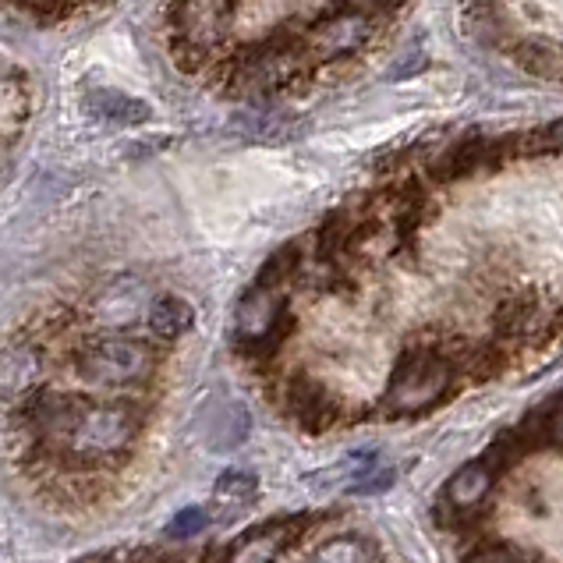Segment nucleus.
<instances>
[{
    "mask_svg": "<svg viewBox=\"0 0 563 563\" xmlns=\"http://www.w3.org/2000/svg\"><path fill=\"white\" fill-rule=\"evenodd\" d=\"M450 373H454V365H450V358L443 355L440 347L415 344L394 365V379H390V390H386V405H390V411H397V415L422 411V408L432 405V400H440L446 394Z\"/></svg>",
    "mask_w": 563,
    "mask_h": 563,
    "instance_id": "nucleus-1",
    "label": "nucleus"
},
{
    "mask_svg": "<svg viewBox=\"0 0 563 563\" xmlns=\"http://www.w3.org/2000/svg\"><path fill=\"white\" fill-rule=\"evenodd\" d=\"M86 376L110 386H139L150 383L156 373V351L135 336H107L86 347L82 355Z\"/></svg>",
    "mask_w": 563,
    "mask_h": 563,
    "instance_id": "nucleus-2",
    "label": "nucleus"
},
{
    "mask_svg": "<svg viewBox=\"0 0 563 563\" xmlns=\"http://www.w3.org/2000/svg\"><path fill=\"white\" fill-rule=\"evenodd\" d=\"M309 525H312L309 514H291V518L266 521L241 536L228 550V556H223V563H277L305 532H309Z\"/></svg>",
    "mask_w": 563,
    "mask_h": 563,
    "instance_id": "nucleus-3",
    "label": "nucleus"
},
{
    "mask_svg": "<svg viewBox=\"0 0 563 563\" xmlns=\"http://www.w3.org/2000/svg\"><path fill=\"white\" fill-rule=\"evenodd\" d=\"M287 411H291L309 432H323L336 418V400L330 397V390L319 379L298 376V379H291V386H287Z\"/></svg>",
    "mask_w": 563,
    "mask_h": 563,
    "instance_id": "nucleus-4",
    "label": "nucleus"
},
{
    "mask_svg": "<svg viewBox=\"0 0 563 563\" xmlns=\"http://www.w3.org/2000/svg\"><path fill=\"white\" fill-rule=\"evenodd\" d=\"M40 379V355L29 344H11L0 351V397H22Z\"/></svg>",
    "mask_w": 563,
    "mask_h": 563,
    "instance_id": "nucleus-5",
    "label": "nucleus"
},
{
    "mask_svg": "<svg viewBox=\"0 0 563 563\" xmlns=\"http://www.w3.org/2000/svg\"><path fill=\"white\" fill-rule=\"evenodd\" d=\"M146 323H150V333L156 336V341L170 344V341H181V336L196 327V309H191V305L178 295H164L150 305Z\"/></svg>",
    "mask_w": 563,
    "mask_h": 563,
    "instance_id": "nucleus-6",
    "label": "nucleus"
},
{
    "mask_svg": "<svg viewBox=\"0 0 563 563\" xmlns=\"http://www.w3.org/2000/svg\"><path fill=\"white\" fill-rule=\"evenodd\" d=\"M86 107L92 110L96 118L103 121H114V124H142L150 121V107L142 100H132V96L114 92V89H103V92H92Z\"/></svg>",
    "mask_w": 563,
    "mask_h": 563,
    "instance_id": "nucleus-7",
    "label": "nucleus"
},
{
    "mask_svg": "<svg viewBox=\"0 0 563 563\" xmlns=\"http://www.w3.org/2000/svg\"><path fill=\"white\" fill-rule=\"evenodd\" d=\"M489 482H493V472L482 461L464 464V468L454 478H450V489H446L450 504H454V507H475V504H482V496L489 493Z\"/></svg>",
    "mask_w": 563,
    "mask_h": 563,
    "instance_id": "nucleus-8",
    "label": "nucleus"
},
{
    "mask_svg": "<svg viewBox=\"0 0 563 563\" xmlns=\"http://www.w3.org/2000/svg\"><path fill=\"white\" fill-rule=\"evenodd\" d=\"M260 493V482H255L252 472H228L217 478V489H213V507L217 510H228V518L234 510L249 507Z\"/></svg>",
    "mask_w": 563,
    "mask_h": 563,
    "instance_id": "nucleus-9",
    "label": "nucleus"
},
{
    "mask_svg": "<svg viewBox=\"0 0 563 563\" xmlns=\"http://www.w3.org/2000/svg\"><path fill=\"white\" fill-rule=\"evenodd\" d=\"M213 446L220 450H231L238 446L241 440H249V411L245 408H238V405H228L220 415H217V426H213Z\"/></svg>",
    "mask_w": 563,
    "mask_h": 563,
    "instance_id": "nucleus-10",
    "label": "nucleus"
},
{
    "mask_svg": "<svg viewBox=\"0 0 563 563\" xmlns=\"http://www.w3.org/2000/svg\"><path fill=\"white\" fill-rule=\"evenodd\" d=\"M298 269V249L287 245L280 252L269 255V263L260 269V280H255V287H273V291H280L284 280H291Z\"/></svg>",
    "mask_w": 563,
    "mask_h": 563,
    "instance_id": "nucleus-11",
    "label": "nucleus"
},
{
    "mask_svg": "<svg viewBox=\"0 0 563 563\" xmlns=\"http://www.w3.org/2000/svg\"><path fill=\"white\" fill-rule=\"evenodd\" d=\"M368 560H373V550H368L365 539H333L312 556V563H368Z\"/></svg>",
    "mask_w": 563,
    "mask_h": 563,
    "instance_id": "nucleus-12",
    "label": "nucleus"
},
{
    "mask_svg": "<svg viewBox=\"0 0 563 563\" xmlns=\"http://www.w3.org/2000/svg\"><path fill=\"white\" fill-rule=\"evenodd\" d=\"M206 528H209V514L199 510V507H191V510H181L178 518L167 525V536L170 539H181V542H191L196 536H202Z\"/></svg>",
    "mask_w": 563,
    "mask_h": 563,
    "instance_id": "nucleus-13",
    "label": "nucleus"
},
{
    "mask_svg": "<svg viewBox=\"0 0 563 563\" xmlns=\"http://www.w3.org/2000/svg\"><path fill=\"white\" fill-rule=\"evenodd\" d=\"M532 319H536V309H521V305H507V309H500V316H496V327H500L504 336H518L525 333L528 327H532Z\"/></svg>",
    "mask_w": 563,
    "mask_h": 563,
    "instance_id": "nucleus-14",
    "label": "nucleus"
},
{
    "mask_svg": "<svg viewBox=\"0 0 563 563\" xmlns=\"http://www.w3.org/2000/svg\"><path fill=\"white\" fill-rule=\"evenodd\" d=\"M468 563H525V556L510 545H486V550L472 553Z\"/></svg>",
    "mask_w": 563,
    "mask_h": 563,
    "instance_id": "nucleus-15",
    "label": "nucleus"
}]
</instances>
